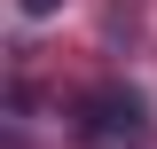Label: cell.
Instances as JSON below:
<instances>
[{"label":"cell","instance_id":"6da1fadb","mask_svg":"<svg viewBox=\"0 0 157 149\" xmlns=\"http://www.w3.org/2000/svg\"><path fill=\"white\" fill-rule=\"evenodd\" d=\"M71 133L86 149H141L149 141V102H141L134 86H94V94H78Z\"/></svg>","mask_w":157,"mask_h":149},{"label":"cell","instance_id":"7a4b0ae2","mask_svg":"<svg viewBox=\"0 0 157 149\" xmlns=\"http://www.w3.org/2000/svg\"><path fill=\"white\" fill-rule=\"evenodd\" d=\"M16 8H24V16H55L63 0H16Z\"/></svg>","mask_w":157,"mask_h":149}]
</instances>
